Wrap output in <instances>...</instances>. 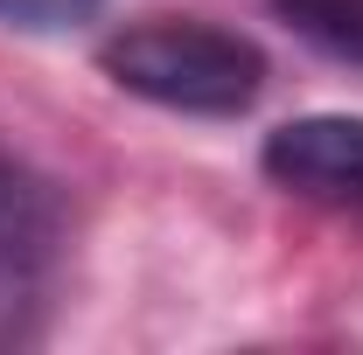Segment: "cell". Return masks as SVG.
<instances>
[{
  "instance_id": "obj_1",
  "label": "cell",
  "mask_w": 363,
  "mask_h": 355,
  "mask_svg": "<svg viewBox=\"0 0 363 355\" xmlns=\"http://www.w3.org/2000/svg\"><path fill=\"white\" fill-rule=\"evenodd\" d=\"M105 77L147 105H168L189 119H238L266 91V49L238 28H217L203 14H147L126 21L98 49Z\"/></svg>"
},
{
  "instance_id": "obj_2",
  "label": "cell",
  "mask_w": 363,
  "mask_h": 355,
  "mask_svg": "<svg viewBox=\"0 0 363 355\" xmlns=\"http://www.w3.org/2000/svg\"><path fill=\"white\" fill-rule=\"evenodd\" d=\"M63 286V202L35 168L0 153V349L43 342Z\"/></svg>"
},
{
  "instance_id": "obj_3",
  "label": "cell",
  "mask_w": 363,
  "mask_h": 355,
  "mask_svg": "<svg viewBox=\"0 0 363 355\" xmlns=\"http://www.w3.org/2000/svg\"><path fill=\"white\" fill-rule=\"evenodd\" d=\"M259 168L272 188H286L301 202L363 216V119L357 112H308V119L272 126L259 146Z\"/></svg>"
},
{
  "instance_id": "obj_4",
  "label": "cell",
  "mask_w": 363,
  "mask_h": 355,
  "mask_svg": "<svg viewBox=\"0 0 363 355\" xmlns=\"http://www.w3.org/2000/svg\"><path fill=\"white\" fill-rule=\"evenodd\" d=\"M105 0H0V28H28V35H63L84 28Z\"/></svg>"
}]
</instances>
